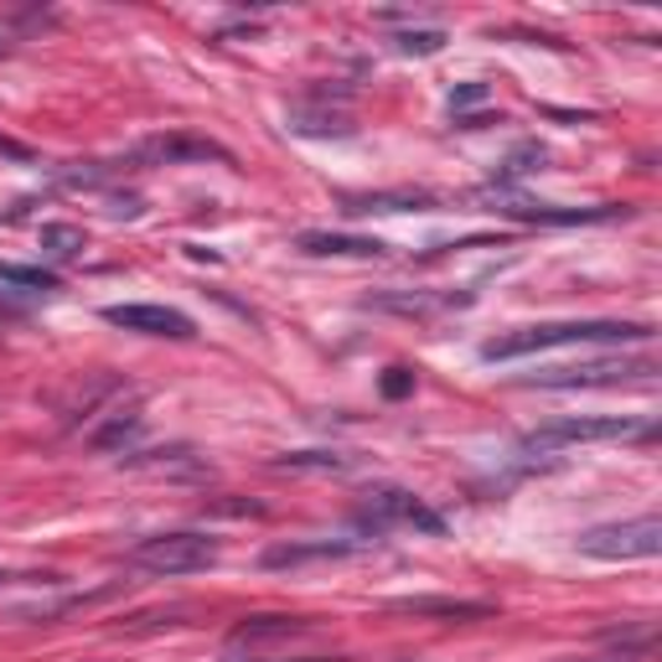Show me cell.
I'll return each instance as SVG.
<instances>
[{
	"label": "cell",
	"instance_id": "3",
	"mask_svg": "<svg viewBox=\"0 0 662 662\" xmlns=\"http://www.w3.org/2000/svg\"><path fill=\"white\" fill-rule=\"evenodd\" d=\"M130 564L151 574H197L218 564V539L208 533H156L130 549Z\"/></svg>",
	"mask_w": 662,
	"mask_h": 662
},
{
	"label": "cell",
	"instance_id": "22",
	"mask_svg": "<svg viewBox=\"0 0 662 662\" xmlns=\"http://www.w3.org/2000/svg\"><path fill=\"white\" fill-rule=\"evenodd\" d=\"M404 393H414V373L409 368H389L383 373V399H404Z\"/></svg>",
	"mask_w": 662,
	"mask_h": 662
},
{
	"label": "cell",
	"instance_id": "2",
	"mask_svg": "<svg viewBox=\"0 0 662 662\" xmlns=\"http://www.w3.org/2000/svg\"><path fill=\"white\" fill-rule=\"evenodd\" d=\"M632 435H658L652 420L632 414H585V420H554L523 435V451H564V445H595V440H632Z\"/></svg>",
	"mask_w": 662,
	"mask_h": 662
},
{
	"label": "cell",
	"instance_id": "8",
	"mask_svg": "<svg viewBox=\"0 0 662 662\" xmlns=\"http://www.w3.org/2000/svg\"><path fill=\"white\" fill-rule=\"evenodd\" d=\"M140 161L151 165H177V161H218V165H233V156L208 136H156L140 146Z\"/></svg>",
	"mask_w": 662,
	"mask_h": 662
},
{
	"label": "cell",
	"instance_id": "9",
	"mask_svg": "<svg viewBox=\"0 0 662 662\" xmlns=\"http://www.w3.org/2000/svg\"><path fill=\"white\" fill-rule=\"evenodd\" d=\"M352 543L347 539H301V543H270L264 549V570H301V564H331V559H347Z\"/></svg>",
	"mask_w": 662,
	"mask_h": 662
},
{
	"label": "cell",
	"instance_id": "24",
	"mask_svg": "<svg viewBox=\"0 0 662 662\" xmlns=\"http://www.w3.org/2000/svg\"><path fill=\"white\" fill-rule=\"evenodd\" d=\"M0 156H6V161H37V151H31V146H21V140H6V136H0Z\"/></svg>",
	"mask_w": 662,
	"mask_h": 662
},
{
	"label": "cell",
	"instance_id": "4",
	"mask_svg": "<svg viewBox=\"0 0 662 662\" xmlns=\"http://www.w3.org/2000/svg\"><path fill=\"white\" fill-rule=\"evenodd\" d=\"M662 549V518H632V523H601L580 533V554L590 559H652Z\"/></svg>",
	"mask_w": 662,
	"mask_h": 662
},
{
	"label": "cell",
	"instance_id": "10",
	"mask_svg": "<svg viewBox=\"0 0 662 662\" xmlns=\"http://www.w3.org/2000/svg\"><path fill=\"white\" fill-rule=\"evenodd\" d=\"M295 249L311 259H378L383 254V243L362 239V233H301Z\"/></svg>",
	"mask_w": 662,
	"mask_h": 662
},
{
	"label": "cell",
	"instance_id": "19",
	"mask_svg": "<svg viewBox=\"0 0 662 662\" xmlns=\"http://www.w3.org/2000/svg\"><path fill=\"white\" fill-rule=\"evenodd\" d=\"M440 47H445V31H404L399 37V52H409V58H435Z\"/></svg>",
	"mask_w": 662,
	"mask_h": 662
},
{
	"label": "cell",
	"instance_id": "7",
	"mask_svg": "<svg viewBox=\"0 0 662 662\" xmlns=\"http://www.w3.org/2000/svg\"><path fill=\"white\" fill-rule=\"evenodd\" d=\"M104 321L124 331H146V337H171V342H192L197 337V321L187 311H177V305H104Z\"/></svg>",
	"mask_w": 662,
	"mask_h": 662
},
{
	"label": "cell",
	"instance_id": "16",
	"mask_svg": "<svg viewBox=\"0 0 662 662\" xmlns=\"http://www.w3.org/2000/svg\"><path fill=\"white\" fill-rule=\"evenodd\" d=\"M42 249H47V254H58V259H73L78 249H83V228H73V223H47V228H42Z\"/></svg>",
	"mask_w": 662,
	"mask_h": 662
},
{
	"label": "cell",
	"instance_id": "5",
	"mask_svg": "<svg viewBox=\"0 0 662 662\" xmlns=\"http://www.w3.org/2000/svg\"><path fill=\"white\" fill-rule=\"evenodd\" d=\"M362 528H373V533H383V528H420V533H445V518H440L435 508H424L414 492H404V487H378V492H368V502H362L358 512Z\"/></svg>",
	"mask_w": 662,
	"mask_h": 662
},
{
	"label": "cell",
	"instance_id": "25",
	"mask_svg": "<svg viewBox=\"0 0 662 662\" xmlns=\"http://www.w3.org/2000/svg\"><path fill=\"white\" fill-rule=\"evenodd\" d=\"M280 662H337V658H280Z\"/></svg>",
	"mask_w": 662,
	"mask_h": 662
},
{
	"label": "cell",
	"instance_id": "15",
	"mask_svg": "<svg viewBox=\"0 0 662 662\" xmlns=\"http://www.w3.org/2000/svg\"><path fill=\"white\" fill-rule=\"evenodd\" d=\"M290 130H301V136H352L347 114H305V109L290 114Z\"/></svg>",
	"mask_w": 662,
	"mask_h": 662
},
{
	"label": "cell",
	"instance_id": "20",
	"mask_svg": "<svg viewBox=\"0 0 662 662\" xmlns=\"http://www.w3.org/2000/svg\"><path fill=\"white\" fill-rule=\"evenodd\" d=\"M533 165H543V146H518V151H512L508 161H502V171H496V177H502V181H512V177H528Z\"/></svg>",
	"mask_w": 662,
	"mask_h": 662
},
{
	"label": "cell",
	"instance_id": "14",
	"mask_svg": "<svg viewBox=\"0 0 662 662\" xmlns=\"http://www.w3.org/2000/svg\"><path fill=\"white\" fill-rule=\"evenodd\" d=\"M404 208H435V197L430 192H373V197H352L347 212H404Z\"/></svg>",
	"mask_w": 662,
	"mask_h": 662
},
{
	"label": "cell",
	"instance_id": "12",
	"mask_svg": "<svg viewBox=\"0 0 662 662\" xmlns=\"http://www.w3.org/2000/svg\"><path fill=\"white\" fill-rule=\"evenodd\" d=\"M399 611L409 616H492V605L482 601H440V595H414V601H399Z\"/></svg>",
	"mask_w": 662,
	"mask_h": 662
},
{
	"label": "cell",
	"instance_id": "18",
	"mask_svg": "<svg viewBox=\"0 0 662 662\" xmlns=\"http://www.w3.org/2000/svg\"><path fill=\"white\" fill-rule=\"evenodd\" d=\"M0 280H11V285H31V290H58V274L42 270V264H0Z\"/></svg>",
	"mask_w": 662,
	"mask_h": 662
},
{
	"label": "cell",
	"instance_id": "6",
	"mask_svg": "<svg viewBox=\"0 0 662 662\" xmlns=\"http://www.w3.org/2000/svg\"><path fill=\"white\" fill-rule=\"evenodd\" d=\"M658 362L648 358H616V362H580V368H549V373H533L528 383L533 389H595V383H626V378H652Z\"/></svg>",
	"mask_w": 662,
	"mask_h": 662
},
{
	"label": "cell",
	"instance_id": "1",
	"mask_svg": "<svg viewBox=\"0 0 662 662\" xmlns=\"http://www.w3.org/2000/svg\"><path fill=\"white\" fill-rule=\"evenodd\" d=\"M652 327L642 321H543V327H518L502 331L482 347L487 362H512L543 347H585V342H648Z\"/></svg>",
	"mask_w": 662,
	"mask_h": 662
},
{
	"label": "cell",
	"instance_id": "17",
	"mask_svg": "<svg viewBox=\"0 0 662 662\" xmlns=\"http://www.w3.org/2000/svg\"><path fill=\"white\" fill-rule=\"evenodd\" d=\"M274 467H280V471H347V455H331V451H295V455H280Z\"/></svg>",
	"mask_w": 662,
	"mask_h": 662
},
{
	"label": "cell",
	"instance_id": "23",
	"mask_svg": "<svg viewBox=\"0 0 662 662\" xmlns=\"http://www.w3.org/2000/svg\"><path fill=\"white\" fill-rule=\"evenodd\" d=\"M487 99V83H461V89L451 93V109H471Z\"/></svg>",
	"mask_w": 662,
	"mask_h": 662
},
{
	"label": "cell",
	"instance_id": "21",
	"mask_svg": "<svg viewBox=\"0 0 662 662\" xmlns=\"http://www.w3.org/2000/svg\"><path fill=\"white\" fill-rule=\"evenodd\" d=\"M136 430H140V414H130V420H114L109 430H99V435H93V445H99V451H114V445H120V440H130Z\"/></svg>",
	"mask_w": 662,
	"mask_h": 662
},
{
	"label": "cell",
	"instance_id": "11",
	"mask_svg": "<svg viewBox=\"0 0 662 662\" xmlns=\"http://www.w3.org/2000/svg\"><path fill=\"white\" fill-rule=\"evenodd\" d=\"M502 212H512V218H528V223H605V218H616V212L626 208H549V202H508Z\"/></svg>",
	"mask_w": 662,
	"mask_h": 662
},
{
	"label": "cell",
	"instance_id": "13",
	"mask_svg": "<svg viewBox=\"0 0 662 662\" xmlns=\"http://www.w3.org/2000/svg\"><path fill=\"white\" fill-rule=\"evenodd\" d=\"M305 632V621L295 616H254V621H243V626H233V648H243V642H270V636H295Z\"/></svg>",
	"mask_w": 662,
	"mask_h": 662
}]
</instances>
